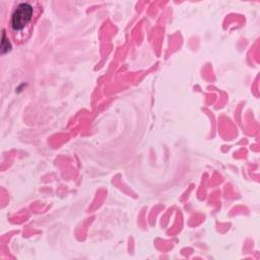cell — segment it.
Segmentation results:
<instances>
[{"mask_svg":"<svg viewBox=\"0 0 260 260\" xmlns=\"http://www.w3.org/2000/svg\"><path fill=\"white\" fill-rule=\"evenodd\" d=\"M36 10L28 2L19 3L11 14L10 28L12 36L17 41H23L28 37Z\"/></svg>","mask_w":260,"mask_h":260,"instance_id":"obj_1","label":"cell"},{"mask_svg":"<svg viewBox=\"0 0 260 260\" xmlns=\"http://www.w3.org/2000/svg\"><path fill=\"white\" fill-rule=\"evenodd\" d=\"M10 44L8 42V40H6V35L5 31H3V36H2V42H1V52L2 54L8 52L10 50Z\"/></svg>","mask_w":260,"mask_h":260,"instance_id":"obj_2","label":"cell"}]
</instances>
